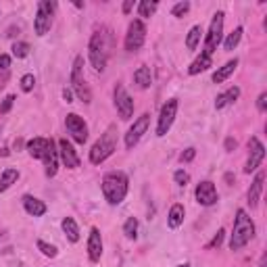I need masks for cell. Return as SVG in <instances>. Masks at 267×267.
<instances>
[{
	"instance_id": "obj_7",
	"label": "cell",
	"mask_w": 267,
	"mask_h": 267,
	"mask_svg": "<svg viewBox=\"0 0 267 267\" xmlns=\"http://www.w3.org/2000/svg\"><path fill=\"white\" fill-rule=\"evenodd\" d=\"M57 9L55 3H50V0H42L38 3V13H35V19H33V29L38 35H44L50 31L52 27V11Z\"/></svg>"
},
{
	"instance_id": "obj_42",
	"label": "cell",
	"mask_w": 267,
	"mask_h": 267,
	"mask_svg": "<svg viewBox=\"0 0 267 267\" xmlns=\"http://www.w3.org/2000/svg\"><path fill=\"white\" fill-rule=\"evenodd\" d=\"M134 7V0H128V3H123V13H130Z\"/></svg>"
},
{
	"instance_id": "obj_16",
	"label": "cell",
	"mask_w": 267,
	"mask_h": 267,
	"mask_svg": "<svg viewBox=\"0 0 267 267\" xmlns=\"http://www.w3.org/2000/svg\"><path fill=\"white\" fill-rule=\"evenodd\" d=\"M197 201L203 205V207H211V205H215L219 201L217 197V190H215V184L213 182H201L197 186Z\"/></svg>"
},
{
	"instance_id": "obj_17",
	"label": "cell",
	"mask_w": 267,
	"mask_h": 267,
	"mask_svg": "<svg viewBox=\"0 0 267 267\" xmlns=\"http://www.w3.org/2000/svg\"><path fill=\"white\" fill-rule=\"evenodd\" d=\"M88 257H90L92 263H98L102 257V238H100L98 227L90 230V238H88Z\"/></svg>"
},
{
	"instance_id": "obj_22",
	"label": "cell",
	"mask_w": 267,
	"mask_h": 267,
	"mask_svg": "<svg viewBox=\"0 0 267 267\" xmlns=\"http://www.w3.org/2000/svg\"><path fill=\"white\" fill-rule=\"evenodd\" d=\"M134 82L142 88V90H146V88H150V84H152V75H150V69L148 67H138L136 71H134Z\"/></svg>"
},
{
	"instance_id": "obj_2",
	"label": "cell",
	"mask_w": 267,
	"mask_h": 267,
	"mask_svg": "<svg viewBox=\"0 0 267 267\" xmlns=\"http://www.w3.org/2000/svg\"><path fill=\"white\" fill-rule=\"evenodd\" d=\"M255 236V223L248 217V213L244 209L236 211V219H234V230H232V238H230V248L232 251H240L242 246H246Z\"/></svg>"
},
{
	"instance_id": "obj_30",
	"label": "cell",
	"mask_w": 267,
	"mask_h": 267,
	"mask_svg": "<svg viewBox=\"0 0 267 267\" xmlns=\"http://www.w3.org/2000/svg\"><path fill=\"white\" fill-rule=\"evenodd\" d=\"M11 50H13V57H17V59H25V57L29 55V44H27V42H15Z\"/></svg>"
},
{
	"instance_id": "obj_14",
	"label": "cell",
	"mask_w": 267,
	"mask_h": 267,
	"mask_svg": "<svg viewBox=\"0 0 267 267\" xmlns=\"http://www.w3.org/2000/svg\"><path fill=\"white\" fill-rule=\"evenodd\" d=\"M263 159H265V146L259 142V138H251L248 140V159H246V167H244V171L246 173H251V171H255L261 163H263Z\"/></svg>"
},
{
	"instance_id": "obj_41",
	"label": "cell",
	"mask_w": 267,
	"mask_h": 267,
	"mask_svg": "<svg viewBox=\"0 0 267 267\" xmlns=\"http://www.w3.org/2000/svg\"><path fill=\"white\" fill-rule=\"evenodd\" d=\"M236 144H238V142H236L234 138H227V140H225V148H227V150H234Z\"/></svg>"
},
{
	"instance_id": "obj_31",
	"label": "cell",
	"mask_w": 267,
	"mask_h": 267,
	"mask_svg": "<svg viewBox=\"0 0 267 267\" xmlns=\"http://www.w3.org/2000/svg\"><path fill=\"white\" fill-rule=\"evenodd\" d=\"M123 232H126L128 238H136L138 236V219L136 217H130L126 221V225H123Z\"/></svg>"
},
{
	"instance_id": "obj_25",
	"label": "cell",
	"mask_w": 267,
	"mask_h": 267,
	"mask_svg": "<svg viewBox=\"0 0 267 267\" xmlns=\"http://www.w3.org/2000/svg\"><path fill=\"white\" fill-rule=\"evenodd\" d=\"M63 232L67 234L69 242H78L80 240V227H78L73 217H65L63 219Z\"/></svg>"
},
{
	"instance_id": "obj_32",
	"label": "cell",
	"mask_w": 267,
	"mask_h": 267,
	"mask_svg": "<svg viewBox=\"0 0 267 267\" xmlns=\"http://www.w3.org/2000/svg\"><path fill=\"white\" fill-rule=\"evenodd\" d=\"M38 251H42V255H46V257H57V246H52V244H48V242H44V240H38Z\"/></svg>"
},
{
	"instance_id": "obj_5",
	"label": "cell",
	"mask_w": 267,
	"mask_h": 267,
	"mask_svg": "<svg viewBox=\"0 0 267 267\" xmlns=\"http://www.w3.org/2000/svg\"><path fill=\"white\" fill-rule=\"evenodd\" d=\"M88 55H90V61H92V67L96 71H104L106 67V59H109V46H106V33L102 31H94L92 33V40H90V46H88Z\"/></svg>"
},
{
	"instance_id": "obj_24",
	"label": "cell",
	"mask_w": 267,
	"mask_h": 267,
	"mask_svg": "<svg viewBox=\"0 0 267 267\" xmlns=\"http://www.w3.org/2000/svg\"><path fill=\"white\" fill-rule=\"evenodd\" d=\"M211 65H213L211 57H209V55H205V52H201V57H199L197 61H194V63L188 67V73H190V75H197V73H201V71H207Z\"/></svg>"
},
{
	"instance_id": "obj_20",
	"label": "cell",
	"mask_w": 267,
	"mask_h": 267,
	"mask_svg": "<svg viewBox=\"0 0 267 267\" xmlns=\"http://www.w3.org/2000/svg\"><path fill=\"white\" fill-rule=\"evenodd\" d=\"M238 96H240V88H230V90H225V92H221L219 96H217V100H215V109H223V106H227V104H234L236 100H238Z\"/></svg>"
},
{
	"instance_id": "obj_38",
	"label": "cell",
	"mask_w": 267,
	"mask_h": 267,
	"mask_svg": "<svg viewBox=\"0 0 267 267\" xmlns=\"http://www.w3.org/2000/svg\"><path fill=\"white\" fill-rule=\"evenodd\" d=\"M194 157H197V148H186L180 159H182V163H188V161H192Z\"/></svg>"
},
{
	"instance_id": "obj_35",
	"label": "cell",
	"mask_w": 267,
	"mask_h": 267,
	"mask_svg": "<svg viewBox=\"0 0 267 267\" xmlns=\"http://www.w3.org/2000/svg\"><path fill=\"white\" fill-rule=\"evenodd\" d=\"M13 102H15V96L13 94H9V96H5L3 98V102H0V113H9L11 111V106H13Z\"/></svg>"
},
{
	"instance_id": "obj_23",
	"label": "cell",
	"mask_w": 267,
	"mask_h": 267,
	"mask_svg": "<svg viewBox=\"0 0 267 267\" xmlns=\"http://www.w3.org/2000/svg\"><path fill=\"white\" fill-rule=\"evenodd\" d=\"M17 180H19V171L13 169V167H7V169L3 171V175H0V192L9 190Z\"/></svg>"
},
{
	"instance_id": "obj_37",
	"label": "cell",
	"mask_w": 267,
	"mask_h": 267,
	"mask_svg": "<svg viewBox=\"0 0 267 267\" xmlns=\"http://www.w3.org/2000/svg\"><path fill=\"white\" fill-rule=\"evenodd\" d=\"M223 236H225V232H223V230H217V234L213 236V240L207 244V248H215V246H219V244L223 242Z\"/></svg>"
},
{
	"instance_id": "obj_19",
	"label": "cell",
	"mask_w": 267,
	"mask_h": 267,
	"mask_svg": "<svg viewBox=\"0 0 267 267\" xmlns=\"http://www.w3.org/2000/svg\"><path fill=\"white\" fill-rule=\"evenodd\" d=\"M23 207H25V211L29 213V215H33V217H42L44 213H46V205L40 201V199H33V197H23Z\"/></svg>"
},
{
	"instance_id": "obj_15",
	"label": "cell",
	"mask_w": 267,
	"mask_h": 267,
	"mask_svg": "<svg viewBox=\"0 0 267 267\" xmlns=\"http://www.w3.org/2000/svg\"><path fill=\"white\" fill-rule=\"evenodd\" d=\"M59 157H61V161H63L65 167H69V169L80 167V157H78L73 144H71L67 138L59 140Z\"/></svg>"
},
{
	"instance_id": "obj_29",
	"label": "cell",
	"mask_w": 267,
	"mask_h": 267,
	"mask_svg": "<svg viewBox=\"0 0 267 267\" xmlns=\"http://www.w3.org/2000/svg\"><path fill=\"white\" fill-rule=\"evenodd\" d=\"M240 38H242V27H236L232 33L227 35V40L223 42V48H225V50H234V48L240 44Z\"/></svg>"
},
{
	"instance_id": "obj_18",
	"label": "cell",
	"mask_w": 267,
	"mask_h": 267,
	"mask_svg": "<svg viewBox=\"0 0 267 267\" xmlns=\"http://www.w3.org/2000/svg\"><path fill=\"white\" fill-rule=\"evenodd\" d=\"M263 182H265V171H259L255 175V180L251 184V188H248V205H251V209H255L261 201V192H263Z\"/></svg>"
},
{
	"instance_id": "obj_45",
	"label": "cell",
	"mask_w": 267,
	"mask_h": 267,
	"mask_svg": "<svg viewBox=\"0 0 267 267\" xmlns=\"http://www.w3.org/2000/svg\"><path fill=\"white\" fill-rule=\"evenodd\" d=\"M180 267H190V265H188V263H184V265H180Z\"/></svg>"
},
{
	"instance_id": "obj_8",
	"label": "cell",
	"mask_w": 267,
	"mask_h": 267,
	"mask_svg": "<svg viewBox=\"0 0 267 267\" xmlns=\"http://www.w3.org/2000/svg\"><path fill=\"white\" fill-rule=\"evenodd\" d=\"M221 31H223V13H215L213 15V21H211V27H209V33H207V38H205V48L203 52L205 55H213V52L217 50L219 42H221Z\"/></svg>"
},
{
	"instance_id": "obj_28",
	"label": "cell",
	"mask_w": 267,
	"mask_h": 267,
	"mask_svg": "<svg viewBox=\"0 0 267 267\" xmlns=\"http://www.w3.org/2000/svg\"><path fill=\"white\" fill-rule=\"evenodd\" d=\"M157 7H159V5L155 3V0H152V3H150V0H142V3L138 5V15H140V17H144V19H148V17L155 15Z\"/></svg>"
},
{
	"instance_id": "obj_43",
	"label": "cell",
	"mask_w": 267,
	"mask_h": 267,
	"mask_svg": "<svg viewBox=\"0 0 267 267\" xmlns=\"http://www.w3.org/2000/svg\"><path fill=\"white\" fill-rule=\"evenodd\" d=\"M63 98H65L67 102H73V100H71V90H63Z\"/></svg>"
},
{
	"instance_id": "obj_26",
	"label": "cell",
	"mask_w": 267,
	"mask_h": 267,
	"mask_svg": "<svg viewBox=\"0 0 267 267\" xmlns=\"http://www.w3.org/2000/svg\"><path fill=\"white\" fill-rule=\"evenodd\" d=\"M201 38H203V27H201V25H194V27L188 31L186 48H188V50H197L199 44H201Z\"/></svg>"
},
{
	"instance_id": "obj_12",
	"label": "cell",
	"mask_w": 267,
	"mask_h": 267,
	"mask_svg": "<svg viewBox=\"0 0 267 267\" xmlns=\"http://www.w3.org/2000/svg\"><path fill=\"white\" fill-rule=\"evenodd\" d=\"M175 113H177V100L171 98L163 104L161 109V115H159V123H157V136H165L171 128V123L175 119Z\"/></svg>"
},
{
	"instance_id": "obj_13",
	"label": "cell",
	"mask_w": 267,
	"mask_h": 267,
	"mask_svg": "<svg viewBox=\"0 0 267 267\" xmlns=\"http://www.w3.org/2000/svg\"><path fill=\"white\" fill-rule=\"evenodd\" d=\"M148 121H150V115H148V113H142V115L134 121V126H132V128L128 130V134H126V146H128V148H134L138 142H140V138L146 134Z\"/></svg>"
},
{
	"instance_id": "obj_6",
	"label": "cell",
	"mask_w": 267,
	"mask_h": 267,
	"mask_svg": "<svg viewBox=\"0 0 267 267\" xmlns=\"http://www.w3.org/2000/svg\"><path fill=\"white\" fill-rule=\"evenodd\" d=\"M71 88L73 92L78 94V98L86 104L92 102V92H90V86H88L86 78H84V59L78 57L73 61V69H71Z\"/></svg>"
},
{
	"instance_id": "obj_36",
	"label": "cell",
	"mask_w": 267,
	"mask_h": 267,
	"mask_svg": "<svg viewBox=\"0 0 267 267\" xmlns=\"http://www.w3.org/2000/svg\"><path fill=\"white\" fill-rule=\"evenodd\" d=\"M173 180H175V184H177V186H186V184H188V180H190V175H188L186 171H182V169H180V171H175Z\"/></svg>"
},
{
	"instance_id": "obj_39",
	"label": "cell",
	"mask_w": 267,
	"mask_h": 267,
	"mask_svg": "<svg viewBox=\"0 0 267 267\" xmlns=\"http://www.w3.org/2000/svg\"><path fill=\"white\" fill-rule=\"evenodd\" d=\"M257 109H259L261 113H265V109H267V92H263V94L257 98Z\"/></svg>"
},
{
	"instance_id": "obj_9",
	"label": "cell",
	"mask_w": 267,
	"mask_h": 267,
	"mask_svg": "<svg viewBox=\"0 0 267 267\" xmlns=\"http://www.w3.org/2000/svg\"><path fill=\"white\" fill-rule=\"evenodd\" d=\"M146 40V27L140 19H134L128 27V33H126V50L128 52H136L142 48Z\"/></svg>"
},
{
	"instance_id": "obj_44",
	"label": "cell",
	"mask_w": 267,
	"mask_h": 267,
	"mask_svg": "<svg viewBox=\"0 0 267 267\" xmlns=\"http://www.w3.org/2000/svg\"><path fill=\"white\" fill-rule=\"evenodd\" d=\"M259 267H267V261H265V257L261 259V265H259Z\"/></svg>"
},
{
	"instance_id": "obj_1",
	"label": "cell",
	"mask_w": 267,
	"mask_h": 267,
	"mask_svg": "<svg viewBox=\"0 0 267 267\" xmlns=\"http://www.w3.org/2000/svg\"><path fill=\"white\" fill-rule=\"evenodd\" d=\"M27 152L33 157V159H40L44 161V167H46V175L52 177L57 173V167H59V150L55 146V142L48 140V138H33L27 142Z\"/></svg>"
},
{
	"instance_id": "obj_3",
	"label": "cell",
	"mask_w": 267,
	"mask_h": 267,
	"mask_svg": "<svg viewBox=\"0 0 267 267\" xmlns=\"http://www.w3.org/2000/svg\"><path fill=\"white\" fill-rule=\"evenodd\" d=\"M128 175L121 171H111L102 177V194L109 205H119L128 194Z\"/></svg>"
},
{
	"instance_id": "obj_4",
	"label": "cell",
	"mask_w": 267,
	"mask_h": 267,
	"mask_svg": "<svg viewBox=\"0 0 267 267\" xmlns=\"http://www.w3.org/2000/svg\"><path fill=\"white\" fill-rule=\"evenodd\" d=\"M115 148H117V128L111 126L109 130H106L100 136V140L96 142V144L92 146V150H90V161L94 165H100L102 161H106V159H109L115 152Z\"/></svg>"
},
{
	"instance_id": "obj_21",
	"label": "cell",
	"mask_w": 267,
	"mask_h": 267,
	"mask_svg": "<svg viewBox=\"0 0 267 267\" xmlns=\"http://www.w3.org/2000/svg\"><path fill=\"white\" fill-rule=\"evenodd\" d=\"M236 67H238V59H232V61H227L223 67H219L215 73H213V82L215 84H221V82H225L230 75L236 71Z\"/></svg>"
},
{
	"instance_id": "obj_40",
	"label": "cell",
	"mask_w": 267,
	"mask_h": 267,
	"mask_svg": "<svg viewBox=\"0 0 267 267\" xmlns=\"http://www.w3.org/2000/svg\"><path fill=\"white\" fill-rule=\"evenodd\" d=\"M11 67V57L9 55H0V71H7Z\"/></svg>"
},
{
	"instance_id": "obj_33",
	"label": "cell",
	"mask_w": 267,
	"mask_h": 267,
	"mask_svg": "<svg viewBox=\"0 0 267 267\" xmlns=\"http://www.w3.org/2000/svg\"><path fill=\"white\" fill-rule=\"evenodd\" d=\"M33 86H35V78H33L31 73H27V75L21 78V90H23V92H31Z\"/></svg>"
},
{
	"instance_id": "obj_27",
	"label": "cell",
	"mask_w": 267,
	"mask_h": 267,
	"mask_svg": "<svg viewBox=\"0 0 267 267\" xmlns=\"http://www.w3.org/2000/svg\"><path fill=\"white\" fill-rule=\"evenodd\" d=\"M182 221H184V207H182V205H173L171 211H169V217H167L169 227H173V230L180 227Z\"/></svg>"
},
{
	"instance_id": "obj_10",
	"label": "cell",
	"mask_w": 267,
	"mask_h": 267,
	"mask_svg": "<svg viewBox=\"0 0 267 267\" xmlns=\"http://www.w3.org/2000/svg\"><path fill=\"white\" fill-rule=\"evenodd\" d=\"M115 106H117V113H119V117L123 121L132 119V115H134V100H132V96L126 92V88H123L121 84L115 86Z\"/></svg>"
},
{
	"instance_id": "obj_34",
	"label": "cell",
	"mask_w": 267,
	"mask_h": 267,
	"mask_svg": "<svg viewBox=\"0 0 267 267\" xmlns=\"http://www.w3.org/2000/svg\"><path fill=\"white\" fill-rule=\"evenodd\" d=\"M188 11H190V3H177V5L171 9V15H173V17H184Z\"/></svg>"
},
{
	"instance_id": "obj_11",
	"label": "cell",
	"mask_w": 267,
	"mask_h": 267,
	"mask_svg": "<svg viewBox=\"0 0 267 267\" xmlns=\"http://www.w3.org/2000/svg\"><path fill=\"white\" fill-rule=\"evenodd\" d=\"M65 126H67V132L71 134V138H73L78 144H84V142L88 140V126L80 115L69 113L67 119H65Z\"/></svg>"
}]
</instances>
